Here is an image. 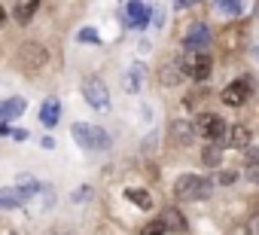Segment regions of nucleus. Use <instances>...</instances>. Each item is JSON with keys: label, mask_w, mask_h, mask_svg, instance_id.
<instances>
[{"label": "nucleus", "mask_w": 259, "mask_h": 235, "mask_svg": "<svg viewBox=\"0 0 259 235\" xmlns=\"http://www.w3.org/2000/svg\"><path fill=\"white\" fill-rule=\"evenodd\" d=\"M70 135H73V141H76L82 150H92V153H104V150L113 147V138H110L104 129L92 126V123H73Z\"/></svg>", "instance_id": "obj_1"}, {"label": "nucleus", "mask_w": 259, "mask_h": 235, "mask_svg": "<svg viewBox=\"0 0 259 235\" xmlns=\"http://www.w3.org/2000/svg\"><path fill=\"white\" fill-rule=\"evenodd\" d=\"M210 192H213V180L201 177V174H183L174 183V195L180 202H204V199H210Z\"/></svg>", "instance_id": "obj_2"}, {"label": "nucleus", "mask_w": 259, "mask_h": 235, "mask_svg": "<svg viewBox=\"0 0 259 235\" xmlns=\"http://www.w3.org/2000/svg\"><path fill=\"white\" fill-rule=\"evenodd\" d=\"M192 126H195V135H201L210 144H223V138L229 132V126H226V120L220 113H198Z\"/></svg>", "instance_id": "obj_3"}, {"label": "nucleus", "mask_w": 259, "mask_h": 235, "mask_svg": "<svg viewBox=\"0 0 259 235\" xmlns=\"http://www.w3.org/2000/svg\"><path fill=\"white\" fill-rule=\"evenodd\" d=\"M210 67H213V61H210V55H204V52H186V55L180 58L183 76H189V80H195V83H204V80L210 76Z\"/></svg>", "instance_id": "obj_4"}, {"label": "nucleus", "mask_w": 259, "mask_h": 235, "mask_svg": "<svg viewBox=\"0 0 259 235\" xmlns=\"http://www.w3.org/2000/svg\"><path fill=\"white\" fill-rule=\"evenodd\" d=\"M250 92H253L250 76H238L235 83H229V86L220 92V101H223V104H229V107H241V104L250 98Z\"/></svg>", "instance_id": "obj_5"}, {"label": "nucleus", "mask_w": 259, "mask_h": 235, "mask_svg": "<svg viewBox=\"0 0 259 235\" xmlns=\"http://www.w3.org/2000/svg\"><path fill=\"white\" fill-rule=\"evenodd\" d=\"M82 95H85L89 107H95V110H107L110 107V92H107V86L98 76H89L82 83Z\"/></svg>", "instance_id": "obj_6"}, {"label": "nucleus", "mask_w": 259, "mask_h": 235, "mask_svg": "<svg viewBox=\"0 0 259 235\" xmlns=\"http://www.w3.org/2000/svg\"><path fill=\"white\" fill-rule=\"evenodd\" d=\"M183 46H186V52H204L207 46H210V31H207V25H192L189 31H186V37H183Z\"/></svg>", "instance_id": "obj_7"}, {"label": "nucleus", "mask_w": 259, "mask_h": 235, "mask_svg": "<svg viewBox=\"0 0 259 235\" xmlns=\"http://www.w3.org/2000/svg\"><path fill=\"white\" fill-rule=\"evenodd\" d=\"M150 22V7L144 0H132V4L125 7V25L128 28H144Z\"/></svg>", "instance_id": "obj_8"}, {"label": "nucleus", "mask_w": 259, "mask_h": 235, "mask_svg": "<svg viewBox=\"0 0 259 235\" xmlns=\"http://www.w3.org/2000/svg\"><path fill=\"white\" fill-rule=\"evenodd\" d=\"M46 61H49V55H46V49H43V46L28 43V46L22 49V64H25V70H40Z\"/></svg>", "instance_id": "obj_9"}, {"label": "nucleus", "mask_w": 259, "mask_h": 235, "mask_svg": "<svg viewBox=\"0 0 259 235\" xmlns=\"http://www.w3.org/2000/svg\"><path fill=\"white\" fill-rule=\"evenodd\" d=\"M144 80H147V64H141V61H138V64H132V67L125 70V76H122V89L135 95V92H141Z\"/></svg>", "instance_id": "obj_10"}, {"label": "nucleus", "mask_w": 259, "mask_h": 235, "mask_svg": "<svg viewBox=\"0 0 259 235\" xmlns=\"http://www.w3.org/2000/svg\"><path fill=\"white\" fill-rule=\"evenodd\" d=\"M58 120H61V101H58V98H46L43 107H40V123H43L46 129H55Z\"/></svg>", "instance_id": "obj_11"}, {"label": "nucleus", "mask_w": 259, "mask_h": 235, "mask_svg": "<svg viewBox=\"0 0 259 235\" xmlns=\"http://www.w3.org/2000/svg\"><path fill=\"white\" fill-rule=\"evenodd\" d=\"M223 144H229V147H235V150H244L247 144H250V129L247 126H229V132H226V138H223Z\"/></svg>", "instance_id": "obj_12"}, {"label": "nucleus", "mask_w": 259, "mask_h": 235, "mask_svg": "<svg viewBox=\"0 0 259 235\" xmlns=\"http://www.w3.org/2000/svg\"><path fill=\"white\" fill-rule=\"evenodd\" d=\"M25 202H28V195L19 186H4V189H0V208H4V211H13V208H19Z\"/></svg>", "instance_id": "obj_13"}, {"label": "nucleus", "mask_w": 259, "mask_h": 235, "mask_svg": "<svg viewBox=\"0 0 259 235\" xmlns=\"http://www.w3.org/2000/svg\"><path fill=\"white\" fill-rule=\"evenodd\" d=\"M171 141H174L177 147L192 144V141H195V126H192V123H174V126H171Z\"/></svg>", "instance_id": "obj_14"}, {"label": "nucleus", "mask_w": 259, "mask_h": 235, "mask_svg": "<svg viewBox=\"0 0 259 235\" xmlns=\"http://www.w3.org/2000/svg\"><path fill=\"white\" fill-rule=\"evenodd\" d=\"M37 4H40V0H16L13 19H16L19 25H28V22L34 19V13H37Z\"/></svg>", "instance_id": "obj_15"}, {"label": "nucleus", "mask_w": 259, "mask_h": 235, "mask_svg": "<svg viewBox=\"0 0 259 235\" xmlns=\"http://www.w3.org/2000/svg\"><path fill=\"white\" fill-rule=\"evenodd\" d=\"M244 174H247L250 183H259V147L247 150V156H244Z\"/></svg>", "instance_id": "obj_16"}, {"label": "nucleus", "mask_w": 259, "mask_h": 235, "mask_svg": "<svg viewBox=\"0 0 259 235\" xmlns=\"http://www.w3.org/2000/svg\"><path fill=\"white\" fill-rule=\"evenodd\" d=\"M25 98H10V101H4L0 104V120H16V116H22L25 113Z\"/></svg>", "instance_id": "obj_17"}, {"label": "nucleus", "mask_w": 259, "mask_h": 235, "mask_svg": "<svg viewBox=\"0 0 259 235\" xmlns=\"http://www.w3.org/2000/svg\"><path fill=\"white\" fill-rule=\"evenodd\" d=\"M125 199L132 202L135 208H141V211H150V208H153V195H150L147 189H135V186H132V189H125Z\"/></svg>", "instance_id": "obj_18"}, {"label": "nucleus", "mask_w": 259, "mask_h": 235, "mask_svg": "<svg viewBox=\"0 0 259 235\" xmlns=\"http://www.w3.org/2000/svg\"><path fill=\"white\" fill-rule=\"evenodd\" d=\"M162 220H165V226L174 229V232H186V229H189V226H186V217H183L177 208H168V211L162 214Z\"/></svg>", "instance_id": "obj_19"}, {"label": "nucleus", "mask_w": 259, "mask_h": 235, "mask_svg": "<svg viewBox=\"0 0 259 235\" xmlns=\"http://www.w3.org/2000/svg\"><path fill=\"white\" fill-rule=\"evenodd\" d=\"M201 162H204L207 168L220 165V162H223V150H220V144H207V147L201 150Z\"/></svg>", "instance_id": "obj_20"}, {"label": "nucleus", "mask_w": 259, "mask_h": 235, "mask_svg": "<svg viewBox=\"0 0 259 235\" xmlns=\"http://www.w3.org/2000/svg\"><path fill=\"white\" fill-rule=\"evenodd\" d=\"M180 73H183L180 64H174V67L165 64V67H162V86H177V83H180Z\"/></svg>", "instance_id": "obj_21"}, {"label": "nucleus", "mask_w": 259, "mask_h": 235, "mask_svg": "<svg viewBox=\"0 0 259 235\" xmlns=\"http://www.w3.org/2000/svg\"><path fill=\"white\" fill-rule=\"evenodd\" d=\"M19 189H22V192H25V195L31 199V195H34V192H40L43 186H40V183H37V180L31 177V174H22V180H19Z\"/></svg>", "instance_id": "obj_22"}, {"label": "nucleus", "mask_w": 259, "mask_h": 235, "mask_svg": "<svg viewBox=\"0 0 259 235\" xmlns=\"http://www.w3.org/2000/svg\"><path fill=\"white\" fill-rule=\"evenodd\" d=\"M217 10H223V13H241V0H217Z\"/></svg>", "instance_id": "obj_23"}, {"label": "nucleus", "mask_w": 259, "mask_h": 235, "mask_svg": "<svg viewBox=\"0 0 259 235\" xmlns=\"http://www.w3.org/2000/svg\"><path fill=\"white\" fill-rule=\"evenodd\" d=\"M76 37H79L82 43H101V37H98V31H95V28H82Z\"/></svg>", "instance_id": "obj_24"}, {"label": "nucleus", "mask_w": 259, "mask_h": 235, "mask_svg": "<svg viewBox=\"0 0 259 235\" xmlns=\"http://www.w3.org/2000/svg\"><path fill=\"white\" fill-rule=\"evenodd\" d=\"M162 232H168V226H165V220H153L147 229H144V235H162Z\"/></svg>", "instance_id": "obj_25"}, {"label": "nucleus", "mask_w": 259, "mask_h": 235, "mask_svg": "<svg viewBox=\"0 0 259 235\" xmlns=\"http://www.w3.org/2000/svg\"><path fill=\"white\" fill-rule=\"evenodd\" d=\"M217 180H220L223 186H229V183H235V180H238V174H235V171H220V174H217Z\"/></svg>", "instance_id": "obj_26"}, {"label": "nucleus", "mask_w": 259, "mask_h": 235, "mask_svg": "<svg viewBox=\"0 0 259 235\" xmlns=\"http://www.w3.org/2000/svg\"><path fill=\"white\" fill-rule=\"evenodd\" d=\"M247 235H259V214H253L250 220H247V229H244Z\"/></svg>", "instance_id": "obj_27"}, {"label": "nucleus", "mask_w": 259, "mask_h": 235, "mask_svg": "<svg viewBox=\"0 0 259 235\" xmlns=\"http://www.w3.org/2000/svg\"><path fill=\"white\" fill-rule=\"evenodd\" d=\"M192 4H198V0H174V7H177V10H189Z\"/></svg>", "instance_id": "obj_28"}, {"label": "nucleus", "mask_w": 259, "mask_h": 235, "mask_svg": "<svg viewBox=\"0 0 259 235\" xmlns=\"http://www.w3.org/2000/svg\"><path fill=\"white\" fill-rule=\"evenodd\" d=\"M0 135H13V126H10V120H0Z\"/></svg>", "instance_id": "obj_29"}, {"label": "nucleus", "mask_w": 259, "mask_h": 235, "mask_svg": "<svg viewBox=\"0 0 259 235\" xmlns=\"http://www.w3.org/2000/svg\"><path fill=\"white\" fill-rule=\"evenodd\" d=\"M13 138H16V141H28V129H16Z\"/></svg>", "instance_id": "obj_30"}, {"label": "nucleus", "mask_w": 259, "mask_h": 235, "mask_svg": "<svg viewBox=\"0 0 259 235\" xmlns=\"http://www.w3.org/2000/svg\"><path fill=\"white\" fill-rule=\"evenodd\" d=\"M40 144H43V150H55V141H52V138H49V135H46V138H43V141H40Z\"/></svg>", "instance_id": "obj_31"}, {"label": "nucleus", "mask_w": 259, "mask_h": 235, "mask_svg": "<svg viewBox=\"0 0 259 235\" xmlns=\"http://www.w3.org/2000/svg\"><path fill=\"white\" fill-rule=\"evenodd\" d=\"M4 19H7V13H4V7H0V25H4Z\"/></svg>", "instance_id": "obj_32"}, {"label": "nucleus", "mask_w": 259, "mask_h": 235, "mask_svg": "<svg viewBox=\"0 0 259 235\" xmlns=\"http://www.w3.org/2000/svg\"><path fill=\"white\" fill-rule=\"evenodd\" d=\"M256 58H259V46H256Z\"/></svg>", "instance_id": "obj_33"}, {"label": "nucleus", "mask_w": 259, "mask_h": 235, "mask_svg": "<svg viewBox=\"0 0 259 235\" xmlns=\"http://www.w3.org/2000/svg\"><path fill=\"white\" fill-rule=\"evenodd\" d=\"M10 235H16V232H10Z\"/></svg>", "instance_id": "obj_34"}]
</instances>
